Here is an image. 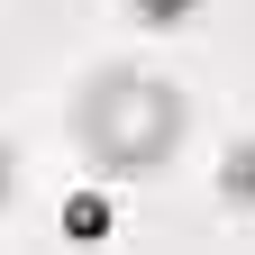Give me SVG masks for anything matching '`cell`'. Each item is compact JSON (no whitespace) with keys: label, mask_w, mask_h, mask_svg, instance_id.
Returning <instances> with one entry per match:
<instances>
[{"label":"cell","mask_w":255,"mask_h":255,"mask_svg":"<svg viewBox=\"0 0 255 255\" xmlns=\"http://www.w3.org/2000/svg\"><path fill=\"white\" fill-rule=\"evenodd\" d=\"M9 182H18V155L0 146V210H9Z\"/></svg>","instance_id":"3"},{"label":"cell","mask_w":255,"mask_h":255,"mask_svg":"<svg viewBox=\"0 0 255 255\" xmlns=\"http://www.w3.org/2000/svg\"><path fill=\"white\" fill-rule=\"evenodd\" d=\"M64 219H73V237H110V201H101V191H82Z\"/></svg>","instance_id":"2"},{"label":"cell","mask_w":255,"mask_h":255,"mask_svg":"<svg viewBox=\"0 0 255 255\" xmlns=\"http://www.w3.org/2000/svg\"><path fill=\"white\" fill-rule=\"evenodd\" d=\"M73 137H82V155L101 173H146V164L173 155L182 101H173V82H155V73H101L73 101Z\"/></svg>","instance_id":"1"},{"label":"cell","mask_w":255,"mask_h":255,"mask_svg":"<svg viewBox=\"0 0 255 255\" xmlns=\"http://www.w3.org/2000/svg\"><path fill=\"white\" fill-rule=\"evenodd\" d=\"M128 9H146V18H173V9H182V0H128Z\"/></svg>","instance_id":"4"}]
</instances>
